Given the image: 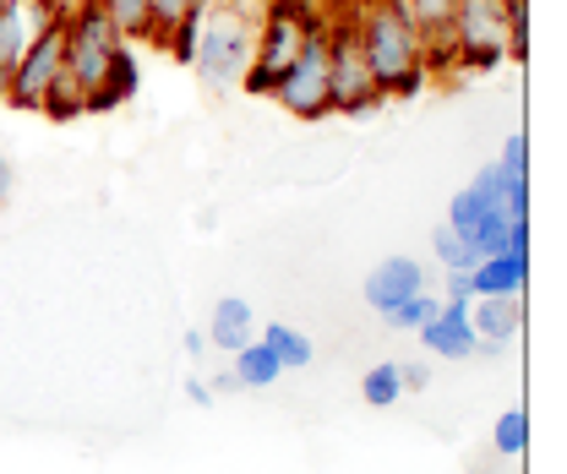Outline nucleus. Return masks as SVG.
<instances>
[{"mask_svg":"<svg viewBox=\"0 0 567 474\" xmlns=\"http://www.w3.org/2000/svg\"><path fill=\"white\" fill-rule=\"evenodd\" d=\"M470 328H475V354H502V343H513L524 328V295L470 300Z\"/></svg>","mask_w":567,"mask_h":474,"instance_id":"9","label":"nucleus"},{"mask_svg":"<svg viewBox=\"0 0 567 474\" xmlns=\"http://www.w3.org/2000/svg\"><path fill=\"white\" fill-rule=\"evenodd\" d=\"M142 87V61L132 44H115V55H110V66L99 76V87L87 93V115H110V110H121V104H132Z\"/></svg>","mask_w":567,"mask_h":474,"instance_id":"12","label":"nucleus"},{"mask_svg":"<svg viewBox=\"0 0 567 474\" xmlns=\"http://www.w3.org/2000/svg\"><path fill=\"white\" fill-rule=\"evenodd\" d=\"M257 339L279 354L284 371H306V365L317 360V343H311V333H300V328H289V322H268Z\"/></svg>","mask_w":567,"mask_h":474,"instance_id":"15","label":"nucleus"},{"mask_svg":"<svg viewBox=\"0 0 567 474\" xmlns=\"http://www.w3.org/2000/svg\"><path fill=\"white\" fill-rule=\"evenodd\" d=\"M246 339H257V311L240 300V295H224L218 306H213V322H208V343H218V349H240Z\"/></svg>","mask_w":567,"mask_h":474,"instance_id":"14","label":"nucleus"},{"mask_svg":"<svg viewBox=\"0 0 567 474\" xmlns=\"http://www.w3.org/2000/svg\"><path fill=\"white\" fill-rule=\"evenodd\" d=\"M354 39H360V55L377 76L382 99H415L431 71H425V39L421 28L404 17L399 0H354L350 6Z\"/></svg>","mask_w":567,"mask_h":474,"instance_id":"1","label":"nucleus"},{"mask_svg":"<svg viewBox=\"0 0 567 474\" xmlns=\"http://www.w3.org/2000/svg\"><path fill=\"white\" fill-rule=\"evenodd\" d=\"M507 175H518V181H529V136L524 132H507V142H502V158H496Z\"/></svg>","mask_w":567,"mask_h":474,"instance_id":"23","label":"nucleus"},{"mask_svg":"<svg viewBox=\"0 0 567 474\" xmlns=\"http://www.w3.org/2000/svg\"><path fill=\"white\" fill-rule=\"evenodd\" d=\"M6 82H11V71H0V99H6Z\"/></svg>","mask_w":567,"mask_h":474,"instance_id":"30","label":"nucleus"},{"mask_svg":"<svg viewBox=\"0 0 567 474\" xmlns=\"http://www.w3.org/2000/svg\"><path fill=\"white\" fill-rule=\"evenodd\" d=\"M421 343L436 354V360H470L475 354V328H470V300H442L436 317L415 328Z\"/></svg>","mask_w":567,"mask_h":474,"instance_id":"10","label":"nucleus"},{"mask_svg":"<svg viewBox=\"0 0 567 474\" xmlns=\"http://www.w3.org/2000/svg\"><path fill=\"white\" fill-rule=\"evenodd\" d=\"M229 371H235V382L240 388H251V393H268V388H279V377H284V365H279V354L268 349L262 339H246L235 354H229Z\"/></svg>","mask_w":567,"mask_h":474,"instance_id":"13","label":"nucleus"},{"mask_svg":"<svg viewBox=\"0 0 567 474\" xmlns=\"http://www.w3.org/2000/svg\"><path fill=\"white\" fill-rule=\"evenodd\" d=\"M492 447H496V458H524V447H529V414L524 409H502V420H496V431H492Z\"/></svg>","mask_w":567,"mask_h":474,"instance_id":"19","label":"nucleus"},{"mask_svg":"<svg viewBox=\"0 0 567 474\" xmlns=\"http://www.w3.org/2000/svg\"><path fill=\"white\" fill-rule=\"evenodd\" d=\"M399 377H404V393L431 388V365H421V360H399Z\"/></svg>","mask_w":567,"mask_h":474,"instance_id":"24","label":"nucleus"},{"mask_svg":"<svg viewBox=\"0 0 567 474\" xmlns=\"http://www.w3.org/2000/svg\"><path fill=\"white\" fill-rule=\"evenodd\" d=\"M274 99L284 104V115H295V121H306V126H317V121L333 115V87H328V17L306 33V50H300L295 66L279 76Z\"/></svg>","mask_w":567,"mask_h":474,"instance_id":"4","label":"nucleus"},{"mask_svg":"<svg viewBox=\"0 0 567 474\" xmlns=\"http://www.w3.org/2000/svg\"><path fill=\"white\" fill-rule=\"evenodd\" d=\"M181 343H186V354H192V360H203V354H208V333H197V328H192Z\"/></svg>","mask_w":567,"mask_h":474,"instance_id":"28","label":"nucleus"},{"mask_svg":"<svg viewBox=\"0 0 567 474\" xmlns=\"http://www.w3.org/2000/svg\"><path fill=\"white\" fill-rule=\"evenodd\" d=\"M360 399L371 409H393L404 399V377H399V360H377L365 377H360Z\"/></svg>","mask_w":567,"mask_h":474,"instance_id":"16","label":"nucleus"},{"mask_svg":"<svg viewBox=\"0 0 567 474\" xmlns=\"http://www.w3.org/2000/svg\"><path fill=\"white\" fill-rule=\"evenodd\" d=\"M328 87H333V115H371L382 104V87L360 55V39H354L350 11L328 17Z\"/></svg>","mask_w":567,"mask_h":474,"instance_id":"3","label":"nucleus"},{"mask_svg":"<svg viewBox=\"0 0 567 474\" xmlns=\"http://www.w3.org/2000/svg\"><path fill=\"white\" fill-rule=\"evenodd\" d=\"M436 306H442V300H436V295H410V300H404V306H393V311H388V317H382V322H388V328H404V333H415V328H425V322H431V317H436Z\"/></svg>","mask_w":567,"mask_h":474,"instance_id":"20","label":"nucleus"},{"mask_svg":"<svg viewBox=\"0 0 567 474\" xmlns=\"http://www.w3.org/2000/svg\"><path fill=\"white\" fill-rule=\"evenodd\" d=\"M11 192H17V164H11V158L0 153V207L11 203Z\"/></svg>","mask_w":567,"mask_h":474,"instance_id":"25","label":"nucleus"},{"mask_svg":"<svg viewBox=\"0 0 567 474\" xmlns=\"http://www.w3.org/2000/svg\"><path fill=\"white\" fill-rule=\"evenodd\" d=\"M529 284V229H513V240L481 257L470 268V300H496V295H524Z\"/></svg>","mask_w":567,"mask_h":474,"instance_id":"8","label":"nucleus"},{"mask_svg":"<svg viewBox=\"0 0 567 474\" xmlns=\"http://www.w3.org/2000/svg\"><path fill=\"white\" fill-rule=\"evenodd\" d=\"M425 289V268L415 257H388V262H377L371 278H365V306L377 311V317H388L393 306H404L410 295H421Z\"/></svg>","mask_w":567,"mask_h":474,"instance_id":"11","label":"nucleus"},{"mask_svg":"<svg viewBox=\"0 0 567 474\" xmlns=\"http://www.w3.org/2000/svg\"><path fill=\"white\" fill-rule=\"evenodd\" d=\"M208 388H213V399H218V393H235L240 382H235V371H218V377H213Z\"/></svg>","mask_w":567,"mask_h":474,"instance_id":"29","label":"nucleus"},{"mask_svg":"<svg viewBox=\"0 0 567 474\" xmlns=\"http://www.w3.org/2000/svg\"><path fill=\"white\" fill-rule=\"evenodd\" d=\"M39 115H50V121H76V115H87V93L76 87V76H71V71H61V76L44 87Z\"/></svg>","mask_w":567,"mask_h":474,"instance_id":"17","label":"nucleus"},{"mask_svg":"<svg viewBox=\"0 0 567 474\" xmlns=\"http://www.w3.org/2000/svg\"><path fill=\"white\" fill-rule=\"evenodd\" d=\"M507 0L453 6V71H496L507 61Z\"/></svg>","mask_w":567,"mask_h":474,"instance_id":"5","label":"nucleus"},{"mask_svg":"<svg viewBox=\"0 0 567 474\" xmlns=\"http://www.w3.org/2000/svg\"><path fill=\"white\" fill-rule=\"evenodd\" d=\"M447 300H470V272H447Z\"/></svg>","mask_w":567,"mask_h":474,"instance_id":"27","label":"nucleus"},{"mask_svg":"<svg viewBox=\"0 0 567 474\" xmlns=\"http://www.w3.org/2000/svg\"><path fill=\"white\" fill-rule=\"evenodd\" d=\"M115 44H126V39H121V28L110 22L104 0H76L66 11V71L76 76L82 93L99 87V76L110 66Z\"/></svg>","mask_w":567,"mask_h":474,"instance_id":"6","label":"nucleus"},{"mask_svg":"<svg viewBox=\"0 0 567 474\" xmlns=\"http://www.w3.org/2000/svg\"><path fill=\"white\" fill-rule=\"evenodd\" d=\"M257 22H262V0H208L203 6V28H197V50L192 66L208 87H235L240 71L251 66V44H257Z\"/></svg>","mask_w":567,"mask_h":474,"instance_id":"2","label":"nucleus"},{"mask_svg":"<svg viewBox=\"0 0 567 474\" xmlns=\"http://www.w3.org/2000/svg\"><path fill=\"white\" fill-rule=\"evenodd\" d=\"M186 399H192L197 409H208V404H213V388L203 382V377H192V382H186Z\"/></svg>","mask_w":567,"mask_h":474,"instance_id":"26","label":"nucleus"},{"mask_svg":"<svg viewBox=\"0 0 567 474\" xmlns=\"http://www.w3.org/2000/svg\"><path fill=\"white\" fill-rule=\"evenodd\" d=\"M71 11V6H66ZM66 11L61 17H50L39 33H33V44L22 50V61L11 66V82H6V104H17V110H39V99H44V87L66 71Z\"/></svg>","mask_w":567,"mask_h":474,"instance_id":"7","label":"nucleus"},{"mask_svg":"<svg viewBox=\"0 0 567 474\" xmlns=\"http://www.w3.org/2000/svg\"><path fill=\"white\" fill-rule=\"evenodd\" d=\"M208 0H153V44H164V33L181 22V17H197Z\"/></svg>","mask_w":567,"mask_h":474,"instance_id":"22","label":"nucleus"},{"mask_svg":"<svg viewBox=\"0 0 567 474\" xmlns=\"http://www.w3.org/2000/svg\"><path fill=\"white\" fill-rule=\"evenodd\" d=\"M104 11H110V22L121 28L126 44L153 39V0H104Z\"/></svg>","mask_w":567,"mask_h":474,"instance_id":"18","label":"nucleus"},{"mask_svg":"<svg viewBox=\"0 0 567 474\" xmlns=\"http://www.w3.org/2000/svg\"><path fill=\"white\" fill-rule=\"evenodd\" d=\"M431 251H436V262H442L447 272H470L475 262H481V257H475V251H470V246H464V240H458V235L447 229V224H442V229L431 235Z\"/></svg>","mask_w":567,"mask_h":474,"instance_id":"21","label":"nucleus"}]
</instances>
